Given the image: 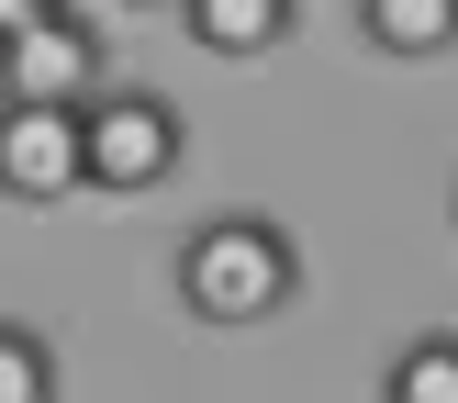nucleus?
Here are the masks:
<instances>
[{
    "instance_id": "nucleus-1",
    "label": "nucleus",
    "mask_w": 458,
    "mask_h": 403,
    "mask_svg": "<svg viewBox=\"0 0 458 403\" xmlns=\"http://www.w3.org/2000/svg\"><path fill=\"white\" fill-rule=\"evenodd\" d=\"M179 303L201 325H268L302 303V236L280 213H201L179 246Z\"/></svg>"
},
{
    "instance_id": "nucleus-2",
    "label": "nucleus",
    "mask_w": 458,
    "mask_h": 403,
    "mask_svg": "<svg viewBox=\"0 0 458 403\" xmlns=\"http://www.w3.org/2000/svg\"><path fill=\"white\" fill-rule=\"evenodd\" d=\"M179 146H191V124H179L168 90H89L79 101V191H112V202H146L179 179Z\"/></svg>"
},
{
    "instance_id": "nucleus-3",
    "label": "nucleus",
    "mask_w": 458,
    "mask_h": 403,
    "mask_svg": "<svg viewBox=\"0 0 458 403\" xmlns=\"http://www.w3.org/2000/svg\"><path fill=\"white\" fill-rule=\"evenodd\" d=\"M89 90H101V34H89L79 12H34L0 34V101H56L79 112Z\"/></svg>"
},
{
    "instance_id": "nucleus-4",
    "label": "nucleus",
    "mask_w": 458,
    "mask_h": 403,
    "mask_svg": "<svg viewBox=\"0 0 458 403\" xmlns=\"http://www.w3.org/2000/svg\"><path fill=\"white\" fill-rule=\"evenodd\" d=\"M0 202H79V112L0 101Z\"/></svg>"
},
{
    "instance_id": "nucleus-5",
    "label": "nucleus",
    "mask_w": 458,
    "mask_h": 403,
    "mask_svg": "<svg viewBox=\"0 0 458 403\" xmlns=\"http://www.w3.org/2000/svg\"><path fill=\"white\" fill-rule=\"evenodd\" d=\"M291 22H302V0H179V34H191L201 56H235V67L280 56Z\"/></svg>"
},
{
    "instance_id": "nucleus-6",
    "label": "nucleus",
    "mask_w": 458,
    "mask_h": 403,
    "mask_svg": "<svg viewBox=\"0 0 458 403\" xmlns=\"http://www.w3.org/2000/svg\"><path fill=\"white\" fill-rule=\"evenodd\" d=\"M358 34L380 56L425 67V56H458V0H358Z\"/></svg>"
},
{
    "instance_id": "nucleus-7",
    "label": "nucleus",
    "mask_w": 458,
    "mask_h": 403,
    "mask_svg": "<svg viewBox=\"0 0 458 403\" xmlns=\"http://www.w3.org/2000/svg\"><path fill=\"white\" fill-rule=\"evenodd\" d=\"M380 403H458V325L403 336L392 370H380Z\"/></svg>"
},
{
    "instance_id": "nucleus-8",
    "label": "nucleus",
    "mask_w": 458,
    "mask_h": 403,
    "mask_svg": "<svg viewBox=\"0 0 458 403\" xmlns=\"http://www.w3.org/2000/svg\"><path fill=\"white\" fill-rule=\"evenodd\" d=\"M67 370H56V336L22 325V313H0V403H56Z\"/></svg>"
},
{
    "instance_id": "nucleus-9",
    "label": "nucleus",
    "mask_w": 458,
    "mask_h": 403,
    "mask_svg": "<svg viewBox=\"0 0 458 403\" xmlns=\"http://www.w3.org/2000/svg\"><path fill=\"white\" fill-rule=\"evenodd\" d=\"M34 12H79V0H0V34H12V22H34Z\"/></svg>"
},
{
    "instance_id": "nucleus-10",
    "label": "nucleus",
    "mask_w": 458,
    "mask_h": 403,
    "mask_svg": "<svg viewBox=\"0 0 458 403\" xmlns=\"http://www.w3.org/2000/svg\"><path fill=\"white\" fill-rule=\"evenodd\" d=\"M123 12H179V0H123Z\"/></svg>"
},
{
    "instance_id": "nucleus-11",
    "label": "nucleus",
    "mask_w": 458,
    "mask_h": 403,
    "mask_svg": "<svg viewBox=\"0 0 458 403\" xmlns=\"http://www.w3.org/2000/svg\"><path fill=\"white\" fill-rule=\"evenodd\" d=\"M447 224H458V191H447Z\"/></svg>"
}]
</instances>
